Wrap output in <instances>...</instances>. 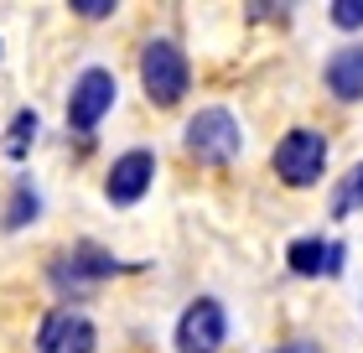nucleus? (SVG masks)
Wrapping results in <instances>:
<instances>
[{
    "label": "nucleus",
    "instance_id": "obj_1",
    "mask_svg": "<svg viewBox=\"0 0 363 353\" xmlns=\"http://www.w3.org/2000/svg\"><path fill=\"white\" fill-rule=\"evenodd\" d=\"M187 151L203 166H228L244 151V136H239V120L228 109H197L192 120H187Z\"/></svg>",
    "mask_w": 363,
    "mask_h": 353
},
{
    "label": "nucleus",
    "instance_id": "obj_4",
    "mask_svg": "<svg viewBox=\"0 0 363 353\" xmlns=\"http://www.w3.org/2000/svg\"><path fill=\"white\" fill-rule=\"evenodd\" d=\"M322 166H327L322 130L296 125L291 136H280V146H275V177L286 182V188H311V182L322 177Z\"/></svg>",
    "mask_w": 363,
    "mask_h": 353
},
{
    "label": "nucleus",
    "instance_id": "obj_17",
    "mask_svg": "<svg viewBox=\"0 0 363 353\" xmlns=\"http://www.w3.org/2000/svg\"><path fill=\"white\" fill-rule=\"evenodd\" d=\"M250 16H255V21H275V16L286 21V6H250Z\"/></svg>",
    "mask_w": 363,
    "mask_h": 353
},
{
    "label": "nucleus",
    "instance_id": "obj_15",
    "mask_svg": "<svg viewBox=\"0 0 363 353\" xmlns=\"http://www.w3.org/2000/svg\"><path fill=\"white\" fill-rule=\"evenodd\" d=\"M68 11H78V16H89V21H104V16L114 11V0H73Z\"/></svg>",
    "mask_w": 363,
    "mask_h": 353
},
{
    "label": "nucleus",
    "instance_id": "obj_6",
    "mask_svg": "<svg viewBox=\"0 0 363 353\" xmlns=\"http://www.w3.org/2000/svg\"><path fill=\"white\" fill-rule=\"evenodd\" d=\"M114 94H120V83H114L109 68H89V73H78L73 99H68V130L89 136V130L114 109Z\"/></svg>",
    "mask_w": 363,
    "mask_h": 353
},
{
    "label": "nucleus",
    "instance_id": "obj_16",
    "mask_svg": "<svg viewBox=\"0 0 363 353\" xmlns=\"http://www.w3.org/2000/svg\"><path fill=\"white\" fill-rule=\"evenodd\" d=\"M275 353H322V343H311V338H296V343H280Z\"/></svg>",
    "mask_w": 363,
    "mask_h": 353
},
{
    "label": "nucleus",
    "instance_id": "obj_8",
    "mask_svg": "<svg viewBox=\"0 0 363 353\" xmlns=\"http://www.w3.org/2000/svg\"><path fill=\"white\" fill-rule=\"evenodd\" d=\"M151 182H156V156L151 151H125V156L109 166L104 197L114 208H130V203H140V197L151 192Z\"/></svg>",
    "mask_w": 363,
    "mask_h": 353
},
{
    "label": "nucleus",
    "instance_id": "obj_14",
    "mask_svg": "<svg viewBox=\"0 0 363 353\" xmlns=\"http://www.w3.org/2000/svg\"><path fill=\"white\" fill-rule=\"evenodd\" d=\"M333 26H342V31H353V26H363V0H333Z\"/></svg>",
    "mask_w": 363,
    "mask_h": 353
},
{
    "label": "nucleus",
    "instance_id": "obj_12",
    "mask_svg": "<svg viewBox=\"0 0 363 353\" xmlns=\"http://www.w3.org/2000/svg\"><path fill=\"white\" fill-rule=\"evenodd\" d=\"M358 208H363V161L337 182V192H333V218H353Z\"/></svg>",
    "mask_w": 363,
    "mask_h": 353
},
{
    "label": "nucleus",
    "instance_id": "obj_10",
    "mask_svg": "<svg viewBox=\"0 0 363 353\" xmlns=\"http://www.w3.org/2000/svg\"><path fill=\"white\" fill-rule=\"evenodd\" d=\"M327 89H333V99H342V104L363 99V47H337V53L327 58Z\"/></svg>",
    "mask_w": 363,
    "mask_h": 353
},
{
    "label": "nucleus",
    "instance_id": "obj_9",
    "mask_svg": "<svg viewBox=\"0 0 363 353\" xmlns=\"http://www.w3.org/2000/svg\"><path fill=\"white\" fill-rule=\"evenodd\" d=\"M342 260H348V244L337 239H291L286 265L296 276H342Z\"/></svg>",
    "mask_w": 363,
    "mask_h": 353
},
{
    "label": "nucleus",
    "instance_id": "obj_11",
    "mask_svg": "<svg viewBox=\"0 0 363 353\" xmlns=\"http://www.w3.org/2000/svg\"><path fill=\"white\" fill-rule=\"evenodd\" d=\"M37 213H42V197H37V188L21 177V182L11 188V203H6V229H26Z\"/></svg>",
    "mask_w": 363,
    "mask_h": 353
},
{
    "label": "nucleus",
    "instance_id": "obj_3",
    "mask_svg": "<svg viewBox=\"0 0 363 353\" xmlns=\"http://www.w3.org/2000/svg\"><path fill=\"white\" fill-rule=\"evenodd\" d=\"M109 276H120V260H114L104 244H94V239L62 249V255L52 260V286H57L62 296H84L89 286L109 281Z\"/></svg>",
    "mask_w": 363,
    "mask_h": 353
},
{
    "label": "nucleus",
    "instance_id": "obj_2",
    "mask_svg": "<svg viewBox=\"0 0 363 353\" xmlns=\"http://www.w3.org/2000/svg\"><path fill=\"white\" fill-rule=\"evenodd\" d=\"M140 83L145 94H151V104H177L182 94H187L192 83V68H187V53H182L177 42H145L140 53Z\"/></svg>",
    "mask_w": 363,
    "mask_h": 353
},
{
    "label": "nucleus",
    "instance_id": "obj_5",
    "mask_svg": "<svg viewBox=\"0 0 363 353\" xmlns=\"http://www.w3.org/2000/svg\"><path fill=\"white\" fill-rule=\"evenodd\" d=\"M228 338V312L218 296H197L177 322V353H218Z\"/></svg>",
    "mask_w": 363,
    "mask_h": 353
},
{
    "label": "nucleus",
    "instance_id": "obj_13",
    "mask_svg": "<svg viewBox=\"0 0 363 353\" xmlns=\"http://www.w3.org/2000/svg\"><path fill=\"white\" fill-rule=\"evenodd\" d=\"M31 141H37V109H21L11 120V141H6V156L11 161H21L26 151H31Z\"/></svg>",
    "mask_w": 363,
    "mask_h": 353
},
{
    "label": "nucleus",
    "instance_id": "obj_7",
    "mask_svg": "<svg viewBox=\"0 0 363 353\" xmlns=\"http://www.w3.org/2000/svg\"><path fill=\"white\" fill-rule=\"evenodd\" d=\"M94 343H99L94 322L73 307H52L37 327V353H94Z\"/></svg>",
    "mask_w": 363,
    "mask_h": 353
}]
</instances>
